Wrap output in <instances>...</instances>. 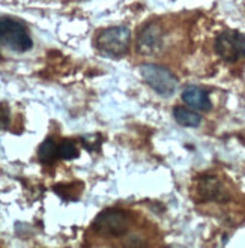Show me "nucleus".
Instances as JSON below:
<instances>
[{
    "instance_id": "6e6552de",
    "label": "nucleus",
    "mask_w": 245,
    "mask_h": 248,
    "mask_svg": "<svg viewBox=\"0 0 245 248\" xmlns=\"http://www.w3.org/2000/svg\"><path fill=\"white\" fill-rule=\"evenodd\" d=\"M182 101L184 103L199 111H209L212 107V103L209 99V95L206 91L200 89L197 86H188L182 92Z\"/></svg>"
},
{
    "instance_id": "ddd939ff",
    "label": "nucleus",
    "mask_w": 245,
    "mask_h": 248,
    "mask_svg": "<svg viewBox=\"0 0 245 248\" xmlns=\"http://www.w3.org/2000/svg\"><path fill=\"white\" fill-rule=\"evenodd\" d=\"M9 119V107L6 104H0V131L8 128Z\"/></svg>"
},
{
    "instance_id": "9b49d317",
    "label": "nucleus",
    "mask_w": 245,
    "mask_h": 248,
    "mask_svg": "<svg viewBox=\"0 0 245 248\" xmlns=\"http://www.w3.org/2000/svg\"><path fill=\"white\" fill-rule=\"evenodd\" d=\"M78 184H61L54 186V193L59 194L63 200L66 202H74L78 196L81 189H76Z\"/></svg>"
},
{
    "instance_id": "1a4fd4ad",
    "label": "nucleus",
    "mask_w": 245,
    "mask_h": 248,
    "mask_svg": "<svg viewBox=\"0 0 245 248\" xmlns=\"http://www.w3.org/2000/svg\"><path fill=\"white\" fill-rule=\"evenodd\" d=\"M173 118H175V121L179 125L186 126V128H197L201 124V118L199 113H196L190 108H185L182 106H178L173 108Z\"/></svg>"
},
{
    "instance_id": "f8f14e48",
    "label": "nucleus",
    "mask_w": 245,
    "mask_h": 248,
    "mask_svg": "<svg viewBox=\"0 0 245 248\" xmlns=\"http://www.w3.org/2000/svg\"><path fill=\"white\" fill-rule=\"evenodd\" d=\"M78 156V149L73 140H63L59 144V158L66 159V161H71Z\"/></svg>"
},
{
    "instance_id": "423d86ee",
    "label": "nucleus",
    "mask_w": 245,
    "mask_h": 248,
    "mask_svg": "<svg viewBox=\"0 0 245 248\" xmlns=\"http://www.w3.org/2000/svg\"><path fill=\"white\" fill-rule=\"evenodd\" d=\"M163 44V27L158 23H148L141 27L137 38V50L141 54H155Z\"/></svg>"
},
{
    "instance_id": "20e7f679",
    "label": "nucleus",
    "mask_w": 245,
    "mask_h": 248,
    "mask_svg": "<svg viewBox=\"0 0 245 248\" xmlns=\"http://www.w3.org/2000/svg\"><path fill=\"white\" fill-rule=\"evenodd\" d=\"M131 226V217L121 209H106L96 215L92 223V229L98 235L108 238H119L128 233Z\"/></svg>"
},
{
    "instance_id": "f03ea898",
    "label": "nucleus",
    "mask_w": 245,
    "mask_h": 248,
    "mask_svg": "<svg viewBox=\"0 0 245 248\" xmlns=\"http://www.w3.org/2000/svg\"><path fill=\"white\" fill-rule=\"evenodd\" d=\"M0 42L15 53H26L33 47L27 26L20 20L9 17L0 18Z\"/></svg>"
},
{
    "instance_id": "7ed1b4c3",
    "label": "nucleus",
    "mask_w": 245,
    "mask_h": 248,
    "mask_svg": "<svg viewBox=\"0 0 245 248\" xmlns=\"http://www.w3.org/2000/svg\"><path fill=\"white\" fill-rule=\"evenodd\" d=\"M140 74L146 84L155 91L160 96L170 98L178 89V78L173 72L164 66L153 65V63H143L140 65Z\"/></svg>"
},
{
    "instance_id": "9d476101",
    "label": "nucleus",
    "mask_w": 245,
    "mask_h": 248,
    "mask_svg": "<svg viewBox=\"0 0 245 248\" xmlns=\"http://www.w3.org/2000/svg\"><path fill=\"white\" fill-rule=\"evenodd\" d=\"M38 158L42 164H53L59 158V144L53 137L46 139L38 148Z\"/></svg>"
},
{
    "instance_id": "f257e3e1",
    "label": "nucleus",
    "mask_w": 245,
    "mask_h": 248,
    "mask_svg": "<svg viewBox=\"0 0 245 248\" xmlns=\"http://www.w3.org/2000/svg\"><path fill=\"white\" fill-rule=\"evenodd\" d=\"M129 41H131V32L125 26H113L101 31L95 39V46L101 54L111 59L122 57L129 50Z\"/></svg>"
},
{
    "instance_id": "0eeeda50",
    "label": "nucleus",
    "mask_w": 245,
    "mask_h": 248,
    "mask_svg": "<svg viewBox=\"0 0 245 248\" xmlns=\"http://www.w3.org/2000/svg\"><path fill=\"white\" fill-rule=\"evenodd\" d=\"M196 193L199 199L203 202H224L229 197L223 182L212 174H205V176L199 178Z\"/></svg>"
},
{
    "instance_id": "39448f33",
    "label": "nucleus",
    "mask_w": 245,
    "mask_h": 248,
    "mask_svg": "<svg viewBox=\"0 0 245 248\" xmlns=\"http://www.w3.org/2000/svg\"><path fill=\"white\" fill-rule=\"evenodd\" d=\"M215 53L227 63H235L245 57V35L238 31H224L215 38Z\"/></svg>"
}]
</instances>
